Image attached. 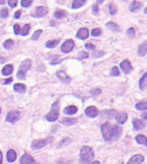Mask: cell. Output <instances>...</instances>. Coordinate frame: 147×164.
Returning <instances> with one entry per match:
<instances>
[{
  "mask_svg": "<svg viewBox=\"0 0 147 164\" xmlns=\"http://www.w3.org/2000/svg\"><path fill=\"white\" fill-rule=\"evenodd\" d=\"M77 110H78V108L76 107V106L71 105V106H67L66 108H64L63 112H64V114H67V115H73V114H75L76 112H77Z\"/></svg>",
  "mask_w": 147,
  "mask_h": 164,
  "instance_id": "ac0fdd59",
  "label": "cell"
},
{
  "mask_svg": "<svg viewBox=\"0 0 147 164\" xmlns=\"http://www.w3.org/2000/svg\"><path fill=\"white\" fill-rule=\"evenodd\" d=\"M59 43V40H50L46 43V47L47 48H54L55 46L58 45Z\"/></svg>",
  "mask_w": 147,
  "mask_h": 164,
  "instance_id": "4dcf8cb0",
  "label": "cell"
},
{
  "mask_svg": "<svg viewBox=\"0 0 147 164\" xmlns=\"http://www.w3.org/2000/svg\"><path fill=\"white\" fill-rule=\"evenodd\" d=\"M0 114H1V108H0Z\"/></svg>",
  "mask_w": 147,
  "mask_h": 164,
  "instance_id": "91938a15",
  "label": "cell"
},
{
  "mask_svg": "<svg viewBox=\"0 0 147 164\" xmlns=\"http://www.w3.org/2000/svg\"><path fill=\"white\" fill-rule=\"evenodd\" d=\"M56 76L60 79L62 82H64V83H69V82L71 81V78H70L64 71H61V70L58 71V72L56 73Z\"/></svg>",
  "mask_w": 147,
  "mask_h": 164,
  "instance_id": "5bb4252c",
  "label": "cell"
},
{
  "mask_svg": "<svg viewBox=\"0 0 147 164\" xmlns=\"http://www.w3.org/2000/svg\"><path fill=\"white\" fill-rule=\"evenodd\" d=\"M13 45H14V42H13V40L9 39V40H6L5 42L3 43V46L6 49H11L13 47Z\"/></svg>",
  "mask_w": 147,
  "mask_h": 164,
  "instance_id": "836d02e7",
  "label": "cell"
},
{
  "mask_svg": "<svg viewBox=\"0 0 147 164\" xmlns=\"http://www.w3.org/2000/svg\"><path fill=\"white\" fill-rule=\"evenodd\" d=\"M85 0H74L72 3V9H77L85 4Z\"/></svg>",
  "mask_w": 147,
  "mask_h": 164,
  "instance_id": "484cf974",
  "label": "cell"
},
{
  "mask_svg": "<svg viewBox=\"0 0 147 164\" xmlns=\"http://www.w3.org/2000/svg\"><path fill=\"white\" fill-rule=\"evenodd\" d=\"M116 111L113 110V109H107V110H103L102 111V115L104 117H109V118H112L113 116H115Z\"/></svg>",
  "mask_w": 147,
  "mask_h": 164,
  "instance_id": "d4e9b609",
  "label": "cell"
},
{
  "mask_svg": "<svg viewBox=\"0 0 147 164\" xmlns=\"http://www.w3.org/2000/svg\"><path fill=\"white\" fill-rule=\"evenodd\" d=\"M12 82V78H8V79H5V80L3 81V84H9Z\"/></svg>",
  "mask_w": 147,
  "mask_h": 164,
  "instance_id": "681fc988",
  "label": "cell"
},
{
  "mask_svg": "<svg viewBox=\"0 0 147 164\" xmlns=\"http://www.w3.org/2000/svg\"><path fill=\"white\" fill-rule=\"evenodd\" d=\"M29 30H30V24H25L23 28L20 30V34L23 35V36H25V35L29 33Z\"/></svg>",
  "mask_w": 147,
  "mask_h": 164,
  "instance_id": "f546056e",
  "label": "cell"
},
{
  "mask_svg": "<svg viewBox=\"0 0 147 164\" xmlns=\"http://www.w3.org/2000/svg\"><path fill=\"white\" fill-rule=\"evenodd\" d=\"M2 161H3V155H2V152L0 150V164H2Z\"/></svg>",
  "mask_w": 147,
  "mask_h": 164,
  "instance_id": "f5cc1de1",
  "label": "cell"
},
{
  "mask_svg": "<svg viewBox=\"0 0 147 164\" xmlns=\"http://www.w3.org/2000/svg\"><path fill=\"white\" fill-rule=\"evenodd\" d=\"M144 161V157L140 154H136L130 158L127 164H142Z\"/></svg>",
  "mask_w": 147,
  "mask_h": 164,
  "instance_id": "30bf717a",
  "label": "cell"
},
{
  "mask_svg": "<svg viewBox=\"0 0 147 164\" xmlns=\"http://www.w3.org/2000/svg\"><path fill=\"white\" fill-rule=\"evenodd\" d=\"M31 4H32L31 0H22V1H21V5H22L23 7H29Z\"/></svg>",
  "mask_w": 147,
  "mask_h": 164,
  "instance_id": "60d3db41",
  "label": "cell"
},
{
  "mask_svg": "<svg viewBox=\"0 0 147 164\" xmlns=\"http://www.w3.org/2000/svg\"><path fill=\"white\" fill-rule=\"evenodd\" d=\"M5 1H3V0H0V4H4Z\"/></svg>",
  "mask_w": 147,
  "mask_h": 164,
  "instance_id": "9f6ffc18",
  "label": "cell"
},
{
  "mask_svg": "<svg viewBox=\"0 0 147 164\" xmlns=\"http://www.w3.org/2000/svg\"><path fill=\"white\" fill-rule=\"evenodd\" d=\"M141 6H142V3L141 2H138V1H133L129 6V9L131 12H136L140 9Z\"/></svg>",
  "mask_w": 147,
  "mask_h": 164,
  "instance_id": "d6986e66",
  "label": "cell"
},
{
  "mask_svg": "<svg viewBox=\"0 0 147 164\" xmlns=\"http://www.w3.org/2000/svg\"><path fill=\"white\" fill-rule=\"evenodd\" d=\"M76 121H77V119L75 118H64L62 119V123L65 125H72V124H75Z\"/></svg>",
  "mask_w": 147,
  "mask_h": 164,
  "instance_id": "f1b7e54d",
  "label": "cell"
},
{
  "mask_svg": "<svg viewBox=\"0 0 147 164\" xmlns=\"http://www.w3.org/2000/svg\"><path fill=\"white\" fill-rule=\"evenodd\" d=\"M127 35H128L129 37H131L133 38L135 36V31H134V29L133 28H129L128 30H127Z\"/></svg>",
  "mask_w": 147,
  "mask_h": 164,
  "instance_id": "7bdbcfd3",
  "label": "cell"
},
{
  "mask_svg": "<svg viewBox=\"0 0 147 164\" xmlns=\"http://www.w3.org/2000/svg\"><path fill=\"white\" fill-rule=\"evenodd\" d=\"M31 68V61L29 59H26L24 60V61L21 63L20 67H19V70L17 72V78L21 79V80H23V79H25V73L28 71L29 69Z\"/></svg>",
  "mask_w": 147,
  "mask_h": 164,
  "instance_id": "3957f363",
  "label": "cell"
},
{
  "mask_svg": "<svg viewBox=\"0 0 147 164\" xmlns=\"http://www.w3.org/2000/svg\"><path fill=\"white\" fill-rule=\"evenodd\" d=\"M4 60L5 59H3V58H0V62H4Z\"/></svg>",
  "mask_w": 147,
  "mask_h": 164,
  "instance_id": "6f0895ef",
  "label": "cell"
},
{
  "mask_svg": "<svg viewBox=\"0 0 147 164\" xmlns=\"http://www.w3.org/2000/svg\"><path fill=\"white\" fill-rule=\"evenodd\" d=\"M91 164H100V162H99V161H93V162H92Z\"/></svg>",
  "mask_w": 147,
  "mask_h": 164,
  "instance_id": "db71d44e",
  "label": "cell"
},
{
  "mask_svg": "<svg viewBox=\"0 0 147 164\" xmlns=\"http://www.w3.org/2000/svg\"><path fill=\"white\" fill-rule=\"evenodd\" d=\"M127 113L125 112H118V113L115 114V119L118 124H123L125 123V121L127 120Z\"/></svg>",
  "mask_w": 147,
  "mask_h": 164,
  "instance_id": "4fadbf2b",
  "label": "cell"
},
{
  "mask_svg": "<svg viewBox=\"0 0 147 164\" xmlns=\"http://www.w3.org/2000/svg\"><path fill=\"white\" fill-rule=\"evenodd\" d=\"M48 140H45V139H37V140H34L32 142L31 147L32 149H40L42 147H44L46 144H47Z\"/></svg>",
  "mask_w": 147,
  "mask_h": 164,
  "instance_id": "ba28073f",
  "label": "cell"
},
{
  "mask_svg": "<svg viewBox=\"0 0 147 164\" xmlns=\"http://www.w3.org/2000/svg\"><path fill=\"white\" fill-rule=\"evenodd\" d=\"M47 13H48V9L46 7L38 6L36 8V10H35V13L33 14V16H35V17H43V16H45Z\"/></svg>",
  "mask_w": 147,
  "mask_h": 164,
  "instance_id": "7c38bea8",
  "label": "cell"
},
{
  "mask_svg": "<svg viewBox=\"0 0 147 164\" xmlns=\"http://www.w3.org/2000/svg\"><path fill=\"white\" fill-rule=\"evenodd\" d=\"M90 93L93 95V96H97V95H99L101 93V90L100 89H92L90 91Z\"/></svg>",
  "mask_w": 147,
  "mask_h": 164,
  "instance_id": "ee69618b",
  "label": "cell"
},
{
  "mask_svg": "<svg viewBox=\"0 0 147 164\" xmlns=\"http://www.w3.org/2000/svg\"><path fill=\"white\" fill-rule=\"evenodd\" d=\"M120 68L125 74H129V73L133 70V67L129 60H124V61H122L120 63Z\"/></svg>",
  "mask_w": 147,
  "mask_h": 164,
  "instance_id": "52a82bcc",
  "label": "cell"
},
{
  "mask_svg": "<svg viewBox=\"0 0 147 164\" xmlns=\"http://www.w3.org/2000/svg\"><path fill=\"white\" fill-rule=\"evenodd\" d=\"M13 88H14L15 91L19 92V93H24L26 90V86L22 83H16L14 84V87H13Z\"/></svg>",
  "mask_w": 147,
  "mask_h": 164,
  "instance_id": "cb8c5ba5",
  "label": "cell"
},
{
  "mask_svg": "<svg viewBox=\"0 0 147 164\" xmlns=\"http://www.w3.org/2000/svg\"><path fill=\"white\" fill-rule=\"evenodd\" d=\"M85 114H86V116L90 117V118H94V117H96L98 114H99V111H98V109L96 107L89 106V107H87L85 109Z\"/></svg>",
  "mask_w": 147,
  "mask_h": 164,
  "instance_id": "9c48e42d",
  "label": "cell"
},
{
  "mask_svg": "<svg viewBox=\"0 0 147 164\" xmlns=\"http://www.w3.org/2000/svg\"><path fill=\"white\" fill-rule=\"evenodd\" d=\"M65 15H66V12L63 11V10H57V11L54 12V17L58 18V19L63 18Z\"/></svg>",
  "mask_w": 147,
  "mask_h": 164,
  "instance_id": "d6a6232c",
  "label": "cell"
},
{
  "mask_svg": "<svg viewBox=\"0 0 147 164\" xmlns=\"http://www.w3.org/2000/svg\"><path fill=\"white\" fill-rule=\"evenodd\" d=\"M16 152L14 151L13 149H9L8 150V152H7V160H8V162H14L15 159H16Z\"/></svg>",
  "mask_w": 147,
  "mask_h": 164,
  "instance_id": "ffe728a7",
  "label": "cell"
},
{
  "mask_svg": "<svg viewBox=\"0 0 147 164\" xmlns=\"http://www.w3.org/2000/svg\"><path fill=\"white\" fill-rule=\"evenodd\" d=\"M89 55H88V53L85 52V51H80L79 53H78V58L79 59H86V58H88Z\"/></svg>",
  "mask_w": 147,
  "mask_h": 164,
  "instance_id": "74e56055",
  "label": "cell"
},
{
  "mask_svg": "<svg viewBox=\"0 0 147 164\" xmlns=\"http://www.w3.org/2000/svg\"><path fill=\"white\" fill-rule=\"evenodd\" d=\"M92 11H93L94 14H97L98 13V5L97 4H94L93 6H92Z\"/></svg>",
  "mask_w": 147,
  "mask_h": 164,
  "instance_id": "7dc6e473",
  "label": "cell"
},
{
  "mask_svg": "<svg viewBox=\"0 0 147 164\" xmlns=\"http://www.w3.org/2000/svg\"><path fill=\"white\" fill-rule=\"evenodd\" d=\"M106 26H107L109 29L113 30V31H120V27L114 22H108L107 24H106Z\"/></svg>",
  "mask_w": 147,
  "mask_h": 164,
  "instance_id": "83f0119b",
  "label": "cell"
},
{
  "mask_svg": "<svg viewBox=\"0 0 147 164\" xmlns=\"http://www.w3.org/2000/svg\"><path fill=\"white\" fill-rule=\"evenodd\" d=\"M138 55L140 56H145L146 53H147V41H145V42L141 43V44L138 46Z\"/></svg>",
  "mask_w": 147,
  "mask_h": 164,
  "instance_id": "e0dca14e",
  "label": "cell"
},
{
  "mask_svg": "<svg viewBox=\"0 0 147 164\" xmlns=\"http://www.w3.org/2000/svg\"><path fill=\"white\" fill-rule=\"evenodd\" d=\"M101 55H104V52H96V53H94V56L95 57L101 56Z\"/></svg>",
  "mask_w": 147,
  "mask_h": 164,
  "instance_id": "f907efd6",
  "label": "cell"
},
{
  "mask_svg": "<svg viewBox=\"0 0 147 164\" xmlns=\"http://www.w3.org/2000/svg\"><path fill=\"white\" fill-rule=\"evenodd\" d=\"M94 158V151L90 146H82L80 149V161L83 164L90 163Z\"/></svg>",
  "mask_w": 147,
  "mask_h": 164,
  "instance_id": "6da1fadb",
  "label": "cell"
},
{
  "mask_svg": "<svg viewBox=\"0 0 147 164\" xmlns=\"http://www.w3.org/2000/svg\"><path fill=\"white\" fill-rule=\"evenodd\" d=\"M70 142H71V140H70V138H68V137H66L65 139H63L62 141H60L59 142V145H58V147H62V146H65L66 144H69Z\"/></svg>",
  "mask_w": 147,
  "mask_h": 164,
  "instance_id": "8d00e7d4",
  "label": "cell"
},
{
  "mask_svg": "<svg viewBox=\"0 0 147 164\" xmlns=\"http://www.w3.org/2000/svg\"><path fill=\"white\" fill-rule=\"evenodd\" d=\"M135 107L137 110H146L147 109V102L146 101H141V102L136 103Z\"/></svg>",
  "mask_w": 147,
  "mask_h": 164,
  "instance_id": "4316f807",
  "label": "cell"
},
{
  "mask_svg": "<svg viewBox=\"0 0 147 164\" xmlns=\"http://www.w3.org/2000/svg\"><path fill=\"white\" fill-rule=\"evenodd\" d=\"M89 36V31L87 28H81L78 30L77 34H76V37L79 38V39H86L87 37Z\"/></svg>",
  "mask_w": 147,
  "mask_h": 164,
  "instance_id": "2e32d148",
  "label": "cell"
},
{
  "mask_svg": "<svg viewBox=\"0 0 147 164\" xmlns=\"http://www.w3.org/2000/svg\"><path fill=\"white\" fill-rule=\"evenodd\" d=\"M133 128H134V130H141V129H144V127H145V122L144 121H141L140 119H133Z\"/></svg>",
  "mask_w": 147,
  "mask_h": 164,
  "instance_id": "9a60e30c",
  "label": "cell"
},
{
  "mask_svg": "<svg viewBox=\"0 0 147 164\" xmlns=\"http://www.w3.org/2000/svg\"><path fill=\"white\" fill-rule=\"evenodd\" d=\"M0 17L1 18H7L8 17V9L7 8H3L0 12Z\"/></svg>",
  "mask_w": 147,
  "mask_h": 164,
  "instance_id": "f35d334b",
  "label": "cell"
},
{
  "mask_svg": "<svg viewBox=\"0 0 147 164\" xmlns=\"http://www.w3.org/2000/svg\"><path fill=\"white\" fill-rule=\"evenodd\" d=\"M110 75L111 76H118L119 75V69L117 68V66H114L112 69H111Z\"/></svg>",
  "mask_w": 147,
  "mask_h": 164,
  "instance_id": "ab89813d",
  "label": "cell"
},
{
  "mask_svg": "<svg viewBox=\"0 0 147 164\" xmlns=\"http://www.w3.org/2000/svg\"><path fill=\"white\" fill-rule=\"evenodd\" d=\"M20 15H21V11H20V10H18V11H16V12H15V14H14V18H16V19L20 18Z\"/></svg>",
  "mask_w": 147,
  "mask_h": 164,
  "instance_id": "c3c4849f",
  "label": "cell"
},
{
  "mask_svg": "<svg viewBox=\"0 0 147 164\" xmlns=\"http://www.w3.org/2000/svg\"><path fill=\"white\" fill-rule=\"evenodd\" d=\"M144 12H145V14H147V7L145 8V9H144Z\"/></svg>",
  "mask_w": 147,
  "mask_h": 164,
  "instance_id": "680465c9",
  "label": "cell"
},
{
  "mask_svg": "<svg viewBox=\"0 0 147 164\" xmlns=\"http://www.w3.org/2000/svg\"><path fill=\"white\" fill-rule=\"evenodd\" d=\"M101 33H102V31H101V29L100 28H94L91 31V35L92 36H94V37L99 36V35H101Z\"/></svg>",
  "mask_w": 147,
  "mask_h": 164,
  "instance_id": "e575fe53",
  "label": "cell"
},
{
  "mask_svg": "<svg viewBox=\"0 0 147 164\" xmlns=\"http://www.w3.org/2000/svg\"><path fill=\"white\" fill-rule=\"evenodd\" d=\"M8 4H9L10 7H15V6H17V1H15V0H9V1H8Z\"/></svg>",
  "mask_w": 147,
  "mask_h": 164,
  "instance_id": "f6af8a7d",
  "label": "cell"
},
{
  "mask_svg": "<svg viewBox=\"0 0 147 164\" xmlns=\"http://www.w3.org/2000/svg\"><path fill=\"white\" fill-rule=\"evenodd\" d=\"M102 2H103L102 0H98V2H97V5H98V4H101Z\"/></svg>",
  "mask_w": 147,
  "mask_h": 164,
  "instance_id": "11a10c76",
  "label": "cell"
},
{
  "mask_svg": "<svg viewBox=\"0 0 147 164\" xmlns=\"http://www.w3.org/2000/svg\"><path fill=\"white\" fill-rule=\"evenodd\" d=\"M1 72H2V74H3V75H10L13 72V65L12 64L5 65Z\"/></svg>",
  "mask_w": 147,
  "mask_h": 164,
  "instance_id": "7402d4cb",
  "label": "cell"
},
{
  "mask_svg": "<svg viewBox=\"0 0 147 164\" xmlns=\"http://www.w3.org/2000/svg\"><path fill=\"white\" fill-rule=\"evenodd\" d=\"M20 164H37V163L35 162V160L30 156V155L25 153V154H23L20 158Z\"/></svg>",
  "mask_w": 147,
  "mask_h": 164,
  "instance_id": "8fae6325",
  "label": "cell"
},
{
  "mask_svg": "<svg viewBox=\"0 0 147 164\" xmlns=\"http://www.w3.org/2000/svg\"><path fill=\"white\" fill-rule=\"evenodd\" d=\"M141 118H142V119H147V112H144V113H142Z\"/></svg>",
  "mask_w": 147,
  "mask_h": 164,
  "instance_id": "816d5d0a",
  "label": "cell"
},
{
  "mask_svg": "<svg viewBox=\"0 0 147 164\" xmlns=\"http://www.w3.org/2000/svg\"><path fill=\"white\" fill-rule=\"evenodd\" d=\"M108 9H109V13H110L111 15L116 14V12H117V6L114 3H110L109 5H108Z\"/></svg>",
  "mask_w": 147,
  "mask_h": 164,
  "instance_id": "1f68e13d",
  "label": "cell"
},
{
  "mask_svg": "<svg viewBox=\"0 0 147 164\" xmlns=\"http://www.w3.org/2000/svg\"><path fill=\"white\" fill-rule=\"evenodd\" d=\"M147 85V72L144 73V75L141 77V79L139 80V88L141 90H144L145 87Z\"/></svg>",
  "mask_w": 147,
  "mask_h": 164,
  "instance_id": "603a6c76",
  "label": "cell"
},
{
  "mask_svg": "<svg viewBox=\"0 0 147 164\" xmlns=\"http://www.w3.org/2000/svg\"><path fill=\"white\" fill-rule=\"evenodd\" d=\"M73 47H74V41L68 39L61 45V51L63 53H69L73 49Z\"/></svg>",
  "mask_w": 147,
  "mask_h": 164,
  "instance_id": "8992f818",
  "label": "cell"
},
{
  "mask_svg": "<svg viewBox=\"0 0 147 164\" xmlns=\"http://www.w3.org/2000/svg\"><path fill=\"white\" fill-rule=\"evenodd\" d=\"M101 133L105 141L114 139V127L109 122H105L101 125Z\"/></svg>",
  "mask_w": 147,
  "mask_h": 164,
  "instance_id": "7a4b0ae2",
  "label": "cell"
},
{
  "mask_svg": "<svg viewBox=\"0 0 147 164\" xmlns=\"http://www.w3.org/2000/svg\"><path fill=\"white\" fill-rule=\"evenodd\" d=\"M13 29H14V33L17 35V34H20V25L19 24H14V26H13Z\"/></svg>",
  "mask_w": 147,
  "mask_h": 164,
  "instance_id": "b9f144b4",
  "label": "cell"
},
{
  "mask_svg": "<svg viewBox=\"0 0 147 164\" xmlns=\"http://www.w3.org/2000/svg\"><path fill=\"white\" fill-rule=\"evenodd\" d=\"M85 48L86 49H89V50H94L95 46L93 44H91V43H86V44H85Z\"/></svg>",
  "mask_w": 147,
  "mask_h": 164,
  "instance_id": "bcb514c9",
  "label": "cell"
},
{
  "mask_svg": "<svg viewBox=\"0 0 147 164\" xmlns=\"http://www.w3.org/2000/svg\"><path fill=\"white\" fill-rule=\"evenodd\" d=\"M58 107H59V102H55L52 105V109H51V111L45 116V118L47 119L48 121L53 122V121H56V120L58 119V116H59Z\"/></svg>",
  "mask_w": 147,
  "mask_h": 164,
  "instance_id": "277c9868",
  "label": "cell"
},
{
  "mask_svg": "<svg viewBox=\"0 0 147 164\" xmlns=\"http://www.w3.org/2000/svg\"><path fill=\"white\" fill-rule=\"evenodd\" d=\"M42 33V30L41 29H39V30H36V31L34 32L33 33V35H32V40H37L38 38H39V36H40V34Z\"/></svg>",
  "mask_w": 147,
  "mask_h": 164,
  "instance_id": "d590c367",
  "label": "cell"
},
{
  "mask_svg": "<svg viewBox=\"0 0 147 164\" xmlns=\"http://www.w3.org/2000/svg\"><path fill=\"white\" fill-rule=\"evenodd\" d=\"M19 118H20V112L17 110H12L7 114L6 121L10 123H15Z\"/></svg>",
  "mask_w": 147,
  "mask_h": 164,
  "instance_id": "5b68a950",
  "label": "cell"
},
{
  "mask_svg": "<svg viewBox=\"0 0 147 164\" xmlns=\"http://www.w3.org/2000/svg\"><path fill=\"white\" fill-rule=\"evenodd\" d=\"M135 140L137 141V143L141 144V145H144V146H147V137L144 135H137L135 137Z\"/></svg>",
  "mask_w": 147,
  "mask_h": 164,
  "instance_id": "44dd1931",
  "label": "cell"
}]
</instances>
